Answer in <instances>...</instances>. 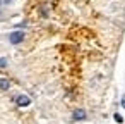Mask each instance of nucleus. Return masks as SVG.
Segmentation results:
<instances>
[{"mask_svg":"<svg viewBox=\"0 0 125 124\" xmlns=\"http://www.w3.org/2000/svg\"><path fill=\"white\" fill-rule=\"evenodd\" d=\"M122 105H123V107H125V96H123V98H122Z\"/></svg>","mask_w":125,"mask_h":124,"instance_id":"8","label":"nucleus"},{"mask_svg":"<svg viewBox=\"0 0 125 124\" xmlns=\"http://www.w3.org/2000/svg\"><path fill=\"white\" fill-rule=\"evenodd\" d=\"M22 40H24V33H22V31H14V33L9 35V41H10L12 45H19Z\"/></svg>","mask_w":125,"mask_h":124,"instance_id":"1","label":"nucleus"},{"mask_svg":"<svg viewBox=\"0 0 125 124\" xmlns=\"http://www.w3.org/2000/svg\"><path fill=\"white\" fill-rule=\"evenodd\" d=\"M41 14H43V16H45V17H46V16H48V11H46V5H43V9H41Z\"/></svg>","mask_w":125,"mask_h":124,"instance_id":"7","label":"nucleus"},{"mask_svg":"<svg viewBox=\"0 0 125 124\" xmlns=\"http://www.w3.org/2000/svg\"><path fill=\"white\" fill-rule=\"evenodd\" d=\"M14 100H16V103H17L19 107H28V105L31 103V98L26 96V95H17Z\"/></svg>","mask_w":125,"mask_h":124,"instance_id":"2","label":"nucleus"},{"mask_svg":"<svg viewBox=\"0 0 125 124\" xmlns=\"http://www.w3.org/2000/svg\"><path fill=\"white\" fill-rule=\"evenodd\" d=\"M74 119L75 121H82V119H86V112L82 110V109H77V110H74Z\"/></svg>","mask_w":125,"mask_h":124,"instance_id":"3","label":"nucleus"},{"mask_svg":"<svg viewBox=\"0 0 125 124\" xmlns=\"http://www.w3.org/2000/svg\"><path fill=\"white\" fill-rule=\"evenodd\" d=\"M10 88V83H9V79H4V78H0V90L2 91H5V90H9Z\"/></svg>","mask_w":125,"mask_h":124,"instance_id":"4","label":"nucleus"},{"mask_svg":"<svg viewBox=\"0 0 125 124\" xmlns=\"http://www.w3.org/2000/svg\"><path fill=\"white\" fill-rule=\"evenodd\" d=\"M0 67H2V69L7 67V59L5 57H0Z\"/></svg>","mask_w":125,"mask_h":124,"instance_id":"5","label":"nucleus"},{"mask_svg":"<svg viewBox=\"0 0 125 124\" xmlns=\"http://www.w3.org/2000/svg\"><path fill=\"white\" fill-rule=\"evenodd\" d=\"M113 117H115V121H116V122H118V124H120V122H123V117H122V115H120V114H115V115H113Z\"/></svg>","mask_w":125,"mask_h":124,"instance_id":"6","label":"nucleus"}]
</instances>
